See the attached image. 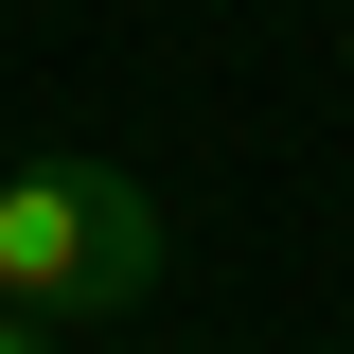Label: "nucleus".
Wrapping results in <instances>:
<instances>
[{
	"instance_id": "obj_1",
	"label": "nucleus",
	"mask_w": 354,
	"mask_h": 354,
	"mask_svg": "<svg viewBox=\"0 0 354 354\" xmlns=\"http://www.w3.org/2000/svg\"><path fill=\"white\" fill-rule=\"evenodd\" d=\"M160 266H177V213L124 160H0V301L124 319V301H160Z\"/></svg>"
},
{
	"instance_id": "obj_2",
	"label": "nucleus",
	"mask_w": 354,
	"mask_h": 354,
	"mask_svg": "<svg viewBox=\"0 0 354 354\" xmlns=\"http://www.w3.org/2000/svg\"><path fill=\"white\" fill-rule=\"evenodd\" d=\"M0 354H53V319H36V301H0Z\"/></svg>"
}]
</instances>
